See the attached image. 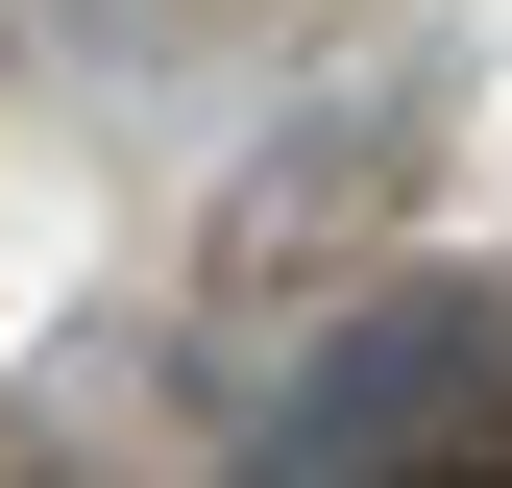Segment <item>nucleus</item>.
Wrapping results in <instances>:
<instances>
[{"label":"nucleus","instance_id":"obj_1","mask_svg":"<svg viewBox=\"0 0 512 488\" xmlns=\"http://www.w3.org/2000/svg\"><path fill=\"white\" fill-rule=\"evenodd\" d=\"M512 440V293H366V318H317L269 366V415H244V488H464Z\"/></svg>","mask_w":512,"mask_h":488}]
</instances>
